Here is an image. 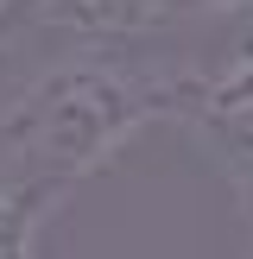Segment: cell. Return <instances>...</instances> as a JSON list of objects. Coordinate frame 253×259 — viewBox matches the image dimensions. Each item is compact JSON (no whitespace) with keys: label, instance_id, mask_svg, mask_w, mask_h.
I'll return each instance as SVG.
<instances>
[{"label":"cell","instance_id":"cell-1","mask_svg":"<svg viewBox=\"0 0 253 259\" xmlns=\"http://www.w3.org/2000/svg\"><path fill=\"white\" fill-rule=\"evenodd\" d=\"M190 95H196V63L139 57L126 51V38L51 57L0 108V177L70 196L139 126L190 114Z\"/></svg>","mask_w":253,"mask_h":259},{"label":"cell","instance_id":"cell-2","mask_svg":"<svg viewBox=\"0 0 253 259\" xmlns=\"http://www.w3.org/2000/svg\"><path fill=\"white\" fill-rule=\"evenodd\" d=\"M57 32L82 45H120V38L146 32V0H7L0 7V32Z\"/></svg>","mask_w":253,"mask_h":259},{"label":"cell","instance_id":"cell-3","mask_svg":"<svg viewBox=\"0 0 253 259\" xmlns=\"http://www.w3.org/2000/svg\"><path fill=\"white\" fill-rule=\"evenodd\" d=\"M253 0H146V25L158 19H215V13H247Z\"/></svg>","mask_w":253,"mask_h":259},{"label":"cell","instance_id":"cell-4","mask_svg":"<svg viewBox=\"0 0 253 259\" xmlns=\"http://www.w3.org/2000/svg\"><path fill=\"white\" fill-rule=\"evenodd\" d=\"M0 259H38V234H32V240H13V247L0 253Z\"/></svg>","mask_w":253,"mask_h":259},{"label":"cell","instance_id":"cell-5","mask_svg":"<svg viewBox=\"0 0 253 259\" xmlns=\"http://www.w3.org/2000/svg\"><path fill=\"white\" fill-rule=\"evenodd\" d=\"M0 7H7V0H0Z\"/></svg>","mask_w":253,"mask_h":259}]
</instances>
